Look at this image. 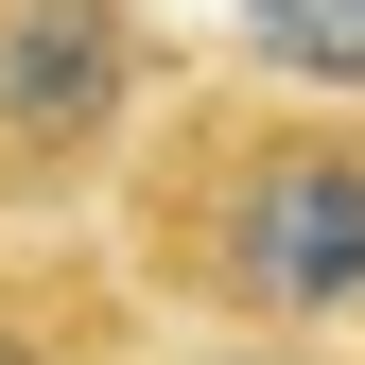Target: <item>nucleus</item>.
<instances>
[{"label":"nucleus","mask_w":365,"mask_h":365,"mask_svg":"<svg viewBox=\"0 0 365 365\" xmlns=\"http://www.w3.org/2000/svg\"><path fill=\"white\" fill-rule=\"evenodd\" d=\"M122 279L174 331H279V348H365V105L331 87H174L122 157Z\"/></svg>","instance_id":"obj_1"},{"label":"nucleus","mask_w":365,"mask_h":365,"mask_svg":"<svg viewBox=\"0 0 365 365\" xmlns=\"http://www.w3.org/2000/svg\"><path fill=\"white\" fill-rule=\"evenodd\" d=\"M174 105V35L140 0H0V226H87Z\"/></svg>","instance_id":"obj_2"},{"label":"nucleus","mask_w":365,"mask_h":365,"mask_svg":"<svg viewBox=\"0 0 365 365\" xmlns=\"http://www.w3.org/2000/svg\"><path fill=\"white\" fill-rule=\"evenodd\" d=\"M140 279L70 261V226H0V365H122Z\"/></svg>","instance_id":"obj_3"},{"label":"nucleus","mask_w":365,"mask_h":365,"mask_svg":"<svg viewBox=\"0 0 365 365\" xmlns=\"http://www.w3.org/2000/svg\"><path fill=\"white\" fill-rule=\"evenodd\" d=\"M226 70L365 105V0H226Z\"/></svg>","instance_id":"obj_4"},{"label":"nucleus","mask_w":365,"mask_h":365,"mask_svg":"<svg viewBox=\"0 0 365 365\" xmlns=\"http://www.w3.org/2000/svg\"><path fill=\"white\" fill-rule=\"evenodd\" d=\"M174 365H365V348H279V331H192Z\"/></svg>","instance_id":"obj_5"}]
</instances>
